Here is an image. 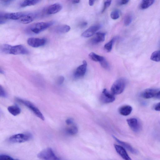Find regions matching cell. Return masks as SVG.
<instances>
[{
	"instance_id": "ac0fdd59",
	"label": "cell",
	"mask_w": 160,
	"mask_h": 160,
	"mask_svg": "<svg viewBox=\"0 0 160 160\" xmlns=\"http://www.w3.org/2000/svg\"><path fill=\"white\" fill-rule=\"evenodd\" d=\"M70 27L68 25H60L55 27L52 30L55 33L62 34L68 32L70 31Z\"/></svg>"
},
{
	"instance_id": "cb8c5ba5",
	"label": "cell",
	"mask_w": 160,
	"mask_h": 160,
	"mask_svg": "<svg viewBox=\"0 0 160 160\" xmlns=\"http://www.w3.org/2000/svg\"><path fill=\"white\" fill-rule=\"evenodd\" d=\"M66 129V132L70 135H74L76 134L78 132V128L75 125L72 124L69 125Z\"/></svg>"
},
{
	"instance_id": "2e32d148",
	"label": "cell",
	"mask_w": 160,
	"mask_h": 160,
	"mask_svg": "<svg viewBox=\"0 0 160 160\" xmlns=\"http://www.w3.org/2000/svg\"><path fill=\"white\" fill-rule=\"evenodd\" d=\"M112 137L118 143L120 144L124 148L127 149L132 153L134 154H136L138 153V151L133 148L129 144L120 140L114 136H112Z\"/></svg>"
},
{
	"instance_id": "d590c367",
	"label": "cell",
	"mask_w": 160,
	"mask_h": 160,
	"mask_svg": "<svg viewBox=\"0 0 160 160\" xmlns=\"http://www.w3.org/2000/svg\"><path fill=\"white\" fill-rule=\"evenodd\" d=\"M66 122L67 125H70L72 124H73V119L71 118H68L66 120Z\"/></svg>"
},
{
	"instance_id": "d6986e66",
	"label": "cell",
	"mask_w": 160,
	"mask_h": 160,
	"mask_svg": "<svg viewBox=\"0 0 160 160\" xmlns=\"http://www.w3.org/2000/svg\"><path fill=\"white\" fill-rule=\"evenodd\" d=\"M105 35L106 33L104 32L96 33V36L91 40L92 43L96 44L103 42L105 40Z\"/></svg>"
},
{
	"instance_id": "ba28073f",
	"label": "cell",
	"mask_w": 160,
	"mask_h": 160,
	"mask_svg": "<svg viewBox=\"0 0 160 160\" xmlns=\"http://www.w3.org/2000/svg\"><path fill=\"white\" fill-rule=\"evenodd\" d=\"M114 95L109 92L106 89L103 90L100 96V101L103 103H108L113 102L115 100Z\"/></svg>"
},
{
	"instance_id": "e0dca14e",
	"label": "cell",
	"mask_w": 160,
	"mask_h": 160,
	"mask_svg": "<svg viewBox=\"0 0 160 160\" xmlns=\"http://www.w3.org/2000/svg\"><path fill=\"white\" fill-rule=\"evenodd\" d=\"M158 91L154 88H148L145 90L141 94V96L146 99H149L155 97Z\"/></svg>"
},
{
	"instance_id": "277c9868",
	"label": "cell",
	"mask_w": 160,
	"mask_h": 160,
	"mask_svg": "<svg viewBox=\"0 0 160 160\" xmlns=\"http://www.w3.org/2000/svg\"><path fill=\"white\" fill-rule=\"evenodd\" d=\"M37 157L43 160H61L57 157L52 148H47L40 152Z\"/></svg>"
},
{
	"instance_id": "83f0119b",
	"label": "cell",
	"mask_w": 160,
	"mask_h": 160,
	"mask_svg": "<svg viewBox=\"0 0 160 160\" xmlns=\"http://www.w3.org/2000/svg\"><path fill=\"white\" fill-rule=\"evenodd\" d=\"M132 20V17L131 15L128 14L125 17L124 22L125 25L127 26L129 25L131 22Z\"/></svg>"
},
{
	"instance_id": "1f68e13d",
	"label": "cell",
	"mask_w": 160,
	"mask_h": 160,
	"mask_svg": "<svg viewBox=\"0 0 160 160\" xmlns=\"http://www.w3.org/2000/svg\"><path fill=\"white\" fill-rule=\"evenodd\" d=\"M111 3V0H106L104 2L103 7L102 11V12H104L107 8L109 7Z\"/></svg>"
},
{
	"instance_id": "9a60e30c",
	"label": "cell",
	"mask_w": 160,
	"mask_h": 160,
	"mask_svg": "<svg viewBox=\"0 0 160 160\" xmlns=\"http://www.w3.org/2000/svg\"><path fill=\"white\" fill-rule=\"evenodd\" d=\"M114 147L117 153L124 160H132L123 147L116 144H114Z\"/></svg>"
},
{
	"instance_id": "7c38bea8",
	"label": "cell",
	"mask_w": 160,
	"mask_h": 160,
	"mask_svg": "<svg viewBox=\"0 0 160 160\" xmlns=\"http://www.w3.org/2000/svg\"><path fill=\"white\" fill-rule=\"evenodd\" d=\"M62 8L61 4L56 3L48 6L45 10L46 13L48 14H54L60 11Z\"/></svg>"
},
{
	"instance_id": "b9f144b4",
	"label": "cell",
	"mask_w": 160,
	"mask_h": 160,
	"mask_svg": "<svg viewBox=\"0 0 160 160\" xmlns=\"http://www.w3.org/2000/svg\"><path fill=\"white\" fill-rule=\"evenodd\" d=\"M80 1L78 0H73L72 1V3H73L74 4H76V3H79V2Z\"/></svg>"
},
{
	"instance_id": "ffe728a7",
	"label": "cell",
	"mask_w": 160,
	"mask_h": 160,
	"mask_svg": "<svg viewBox=\"0 0 160 160\" xmlns=\"http://www.w3.org/2000/svg\"><path fill=\"white\" fill-rule=\"evenodd\" d=\"M132 110V108L129 105H126L122 106L119 109L120 114L123 116H127L130 114Z\"/></svg>"
},
{
	"instance_id": "7402d4cb",
	"label": "cell",
	"mask_w": 160,
	"mask_h": 160,
	"mask_svg": "<svg viewBox=\"0 0 160 160\" xmlns=\"http://www.w3.org/2000/svg\"><path fill=\"white\" fill-rule=\"evenodd\" d=\"M40 0H24L21 2L19 4L20 7L23 8L28 6L35 5L40 2Z\"/></svg>"
},
{
	"instance_id": "ab89813d",
	"label": "cell",
	"mask_w": 160,
	"mask_h": 160,
	"mask_svg": "<svg viewBox=\"0 0 160 160\" xmlns=\"http://www.w3.org/2000/svg\"><path fill=\"white\" fill-rule=\"evenodd\" d=\"M155 97L157 98L160 99V90L158 91Z\"/></svg>"
},
{
	"instance_id": "3957f363",
	"label": "cell",
	"mask_w": 160,
	"mask_h": 160,
	"mask_svg": "<svg viewBox=\"0 0 160 160\" xmlns=\"http://www.w3.org/2000/svg\"><path fill=\"white\" fill-rule=\"evenodd\" d=\"M126 85V80L121 78L116 80L112 85L111 90L113 95H118L122 93L124 91Z\"/></svg>"
},
{
	"instance_id": "5bb4252c",
	"label": "cell",
	"mask_w": 160,
	"mask_h": 160,
	"mask_svg": "<svg viewBox=\"0 0 160 160\" xmlns=\"http://www.w3.org/2000/svg\"><path fill=\"white\" fill-rule=\"evenodd\" d=\"M101 28L99 25H95L91 26L84 31L81 34L84 37L88 38L92 36L97 31Z\"/></svg>"
},
{
	"instance_id": "8d00e7d4",
	"label": "cell",
	"mask_w": 160,
	"mask_h": 160,
	"mask_svg": "<svg viewBox=\"0 0 160 160\" xmlns=\"http://www.w3.org/2000/svg\"><path fill=\"white\" fill-rule=\"evenodd\" d=\"M128 0H122L119 1V3L120 5L126 4L129 2Z\"/></svg>"
},
{
	"instance_id": "d4e9b609",
	"label": "cell",
	"mask_w": 160,
	"mask_h": 160,
	"mask_svg": "<svg viewBox=\"0 0 160 160\" xmlns=\"http://www.w3.org/2000/svg\"><path fill=\"white\" fill-rule=\"evenodd\" d=\"M89 57L91 60L95 62H100L104 58L103 57L98 55L94 52L90 53Z\"/></svg>"
},
{
	"instance_id": "603a6c76",
	"label": "cell",
	"mask_w": 160,
	"mask_h": 160,
	"mask_svg": "<svg viewBox=\"0 0 160 160\" xmlns=\"http://www.w3.org/2000/svg\"><path fill=\"white\" fill-rule=\"evenodd\" d=\"M155 2L153 0H143L141 2L139 8L141 9H146L153 4Z\"/></svg>"
},
{
	"instance_id": "8992f818",
	"label": "cell",
	"mask_w": 160,
	"mask_h": 160,
	"mask_svg": "<svg viewBox=\"0 0 160 160\" xmlns=\"http://www.w3.org/2000/svg\"><path fill=\"white\" fill-rule=\"evenodd\" d=\"M32 137L31 135L28 133H18L11 136L8 141L12 143H20L27 141L30 140Z\"/></svg>"
},
{
	"instance_id": "f1b7e54d",
	"label": "cell",
	"mask_w": 160,
	"mask_h": 160,
	"mask_svg": "<svg viewBox=\"0 0 160 160\" xmlns=\"http://www.w3.org/2000/svg\"><path fill=\"white\" fill-rule=\"evenodd\" d=\"M110 17L113 20H116L119 17L118 11L117 10H115L112 11L110 14Z\"/></svg>"
},
{
	"instance_id": "7bdbcfd3",
	"label": "cell",
	"mask_w": 160,
	"mask_h": 160,
	"mask_svg": "<svg viewBox=\"0 0 160 160\" xmlns=\"http://www.w3.org/2000/svg\"><path fill=\"white\" fill-rule=\"evenodd\" d=\"M0 73H3V71L1 69H0Z\"/></svg>"
},
{
	"instance_id": "4fadbf2b",
	"label": "cell",
	"mask_w": 160,
	"mask_h": 160,
	"mask_svg": "<svg viewBox=\"0 0 160 160\" xmlns=\"http://www.w3.org/2000/svg\"><path fill=\"white\" fill-rule=\"evenodd\" d=\"M37 14L35 13H26L19 20L21 23L28 24L32 22L36 18Z\"/></svg>"
},
{
	"instance_id": "30bf717a",
	"label": "cell",
	"mask_w": 160,
	"mask_h": 160,
	"mask_svg": "<svg viewBox=\"0 0 160 160\" xmlns=\"http://www.w3.org/2000/svg\"><path fill=\"white\" fill-rule=\"evenodd\" d=\"M128 124L131 129L134 132H137L141 129V125L139 121L135 118H132L127 120Z\"/></svg>"
},
{
	"instance_id": "484cf974",
	"label": "cell",
	"mask_w": 160,
	"mask_h": 160,
	"mask_svg": "<svg viewBox=\"0 0 160 160\" xmlns=\"http://www.w3.org/2000/svg\"><path fill=\"white\" fill-rule=\"evenodd\" d=\"M151 59L154 61L158 62L160 61V50L153 52L150 56Z\"/></svg>"
},
{
	"instance_id": "8fae6325",
	"label": "cell",
	"mask_w": 160,
	"mask_h": 160,
	"mask_svg": "<svg viewBox=\"0 0 160 160\" xmlns=\"http://www.w3.org/2000/svg\"><path fill=\"white\" fill-rule=\"evenodd\" d=\"M87 65L86 61H83L82 64L78 66L75 71L74 77L76 78H79L83 76L86 72Z\"/></svg>"
},
{
	"instance_id": "f546056e",
	"label": "cell",
	"mask_w": 160,
	"mask_h": 160,
	"mask_svg": "<svg viewBox=\"0 0 160 160\" xmlns=\"http://www.w3.org/2000/svg\"><path fill=\"white\" fill-rule=\"evenodd\" d=\"M99 62L101 66L104 69H107L109 68V64L105 58Z\"/></svg>"
},
{
	"instance_id": "e575fe53",
	"label": "cell",
	"mask_w": 160,
	"mask_h": 160,
	"mask_svg": "<svg viewBox=\"0 0 160 160\" xmlns=\"http://www.w3.org/2000/svg\"><path fill=\"white\" fill-rule=\"evenodd\" d=\"M13 1L12 0H2L1 1V3L3 5L6 6L9 4Z\"/></svg>"
},
{
	"instance_id": "6da1fadb",
	"label": "cell",
	"mask_w": 160,
	"mask_h": 160,
	"mask_svg": "<svg viewBox=\"0 0 160 160\" xmlns=\"http://www.w3.org/2000/svg\"><path fill=\"white\" fill-rule=\"evenodd\" d=\"M54 23L53 21L35 23L28 26L26 31L28 34H38L52 25Z\"/></svg>"
},
{
	"instance_id": "60d3db41",
	"label": "cell",
	"mask_w": 160,
	"mask_h": 160,
	"mask_svg": "<svg viewBox=\"0 0 160 160\" xmlns=\"http://www.w3.org/2000/svg\"><path fill=\"white\" fill-rule=\"evenodd\" d=\"M95 1L94 0H89V4L90 6H92L93 5Z\"/></svg>"
},
{
	"instance_id": "9c48e42d",
	"label": "cell",
	"mask_w": 160,
	"mask_h": 160,
	"mask_svg": "<svg viewBox=\"0 0 160 160\" xmlns=\"http://www.w3.org/2000/svg\"><path fill=\"white\" fill-rule=\"evenodd\" d=\"M46 40L44 38H30L27 40V43L30 46L33 48H38L44 45Z\"/></svg>"
},
{
	"instance_id": "7a4b0ae2",
	"label": "cell",
	"mask_w": 160,
	"mask_h": 160,
	"mask_svg": "<svg viewBox=\"0 0 160 160\" xmlns=\"http://www.w3.org/2000/svg\"><path fill=\"white\" fill-rule=\"evenodd\" d=\"M15 99L17 102L28 108L38 118L42 120H44V118L42 113L31 102L18 98H16Z\"/></svg>"
},
{
	"instance_id": "4dcf8cb0",
	"label": "cell",
	"mask_w": 160,
	"mask_h": 160,
	"mask_svg": "<svg viewBox=\"0 0 160 160\" xmlns=\"http://www.w3.org/2000/svg\"><path fill=\"white\" fill-rule=\"evenodd\" d=\"M0 160H19L13 158L11 156L5 154L0 155Z\"/></svg>"
},
{
	"instance_id": "52a82bcc",
	"label": "cell",
	"mask_w": 160,
	"mask_h": 160,
	"mask_svg": "<svg viewBox=\"0 0 160 160\" xmlns=\"http://www.w3.org/2000/svg\"><path fill=\"white\" fill-rule=\"evenodd\" d=\"M29 52L24 46L18 45L12 46L10 45L8 54L13 55L28 54Z\"/></svg>"
},
{
	"instance_id": "836d02e7",
	"label": "cell",
	"mask_w": 160,
	"mask_h": 160,
	"mask_svg": "<svg viewBox=\"0 0 160 160\" xmlns=\"http://www.w3.org/2000/svg\"><path fill=\"white\" fill-rule=\"evenodd\" d=\"M64 78L63 76H60L58 78L57 83L59 85L62 84L63 82Z\"/></svg>"
},
{
	"instance_id": "5b68a950",
	"label": "cell",
	"mask_w": 160,
	"mask_h": 160,
	"mask_svg": "<svg viewBox=\"0 0 160 160\" xmlns=\"http://www.w3.org/2000/svg\"><path fill=\"white\" fill-rule=\"evenodd\" d=\"M23 12H15L11 13H0V23L3 24L7 19L14 20H19L25 14Z\"/></svg>"
},
{
	"instance_id": "44dd1931",
	"label": "cell",
	"mask_w": 160,
	"mask_h": 160,
	"mask_svg": "<svg viewBox=\"0 0 160 160\" xmlns=\"http://www.w3.org/2000/svg\"><path fill=\"white\" fill-rule=\"evenodd\" d=\"M8 110L11 114L14 116L18 115L21 112L20 108L18 106L15 105L8 107Z\"/></svg>"
},
{
	"instance_id": "4316f807",
	"label": "cell",
	"mask_w": 160,
	"mask_h": 160,
	"mask_svg": "<svg viewBox=\"0 0 160 160\" xmlns=\"http://www.w3.org/2000/svg\"><path fill=\"white\" fill-rule=\"evenodd\" d=\"M115 40L116 38H113L110 41L105 44L104 48L107 52H109L111 51L113 43Z\"/></svg>"
},
{
	"instance_id": "74e56055",
	"label": "cell",
	"mask_w": 160,
	"mask_h": 160,
	"mask_svg": "<svg viewBox=\"0 0 160 160\" xmlns=\"http://www.w3.org/2000/svg\"><path fill=\"white\" fill-rule=\"evenodd\" d=\"M154 109L156 111H160V102L155 105Z\"/></svg>"
},
{
	"instance_id": "d6a6232c",
	"label": "cell",
	"mask_w": 160,
	"mask_h": 160,
	"mask_svg": "<svg viewBox=\"0 0 160 160\" xmlns=\"http://www.w3.org/2000/svg\"><path fill=\"white\" fill-rule=\"evenodd\" d=\"M0 96L3 98H6L7 96V93L3 87L0 86Z\"/></svg>"
},
{
	"instance_id": "f35d334b",
	"label": "cell",
	"mask_w": 160,
	"mask_h": 160,
	"mask_svg": "<svg viewBox=\"0 0 160 160\" xmlns=\"http://www.w3.org/2000/svg\"><path fill=\"white\" fill-rule=\"evenodd\" d=\"M88 23L87 22H82L79 25L80 27L81 28H84L85 27H86Z\"/></svg>"
}]
</instances>
